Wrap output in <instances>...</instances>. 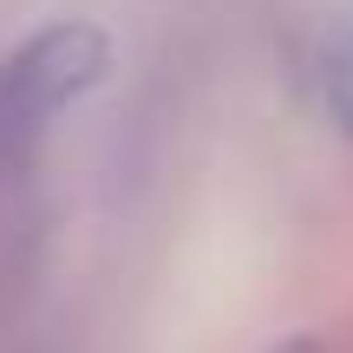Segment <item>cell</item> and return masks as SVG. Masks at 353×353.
Segmentation results:
<instances>
[{"label": "cell", "instance_id": "cell-1", "mask_svg": "<svg viewBox=\"0 0 353 353\" xmlns=\"http://www.w3.org/2000/svg\"><path fill=\"white\" fill-rule=\"evenodd\" d=\"M112 72V39L92 20H59L0 65V144H33Z\"/></svg>", "mask_w": 353, "mask_h": 353}, {"label": "cell", "instance_id": "cell-2", "mask_svg": "<svg viewBox=\"0 0 353 353\" xmlns=\"http://www.w3.org/2000/svg\"><path fill=\"white\" fill-rule=\"evenodd\" d=\"M321 105H327L334 131L353 138V0L341 7V20L327 26V46H321Z\"/></svg>", "mask_w": 353, "mask_h": 353}, {"label": "cell", "instance_id": "cell-3", "mask_svg": "<svg viewBox=\"0 0 353 353\" xmlns=\"http://www.w3.org/2000/svg\"><path fill=\"white\" fill-rule=\"evenodd\" d=\"M275 353H321L314 341H288V347H275Z\"/></svg>", "mask_w": 353, "mask_h": 353}]
</instances>
